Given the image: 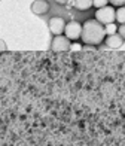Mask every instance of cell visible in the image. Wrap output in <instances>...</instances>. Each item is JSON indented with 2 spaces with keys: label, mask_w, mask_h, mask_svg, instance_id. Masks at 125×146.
I'll return each mask as SVG.
<instances>
[{
  "label": "cell",
  "mask_w": 125,
  "mask_h": 146,
  "mask_svg": "<svg viewBox=\"0 0 125 146\" xmlns=\"http://www.w3.org/2000/svg\"><path fill=\"white\" fill-rule=\"evenodd\" d=\"M106 39V30L101 23L97 19H87L82 24V36L81 40L88 46H98Z\"/></svg>",
  "instance_id": "6da1fadb"
},
{
  "label": "cell",
  "mask_w": 125,
  "mask_h": 146,
  "mask_svg": "<svg viewBox=\"0 0 125 146\" xmlns=\"http://www.w3.org/2000/svg\"><path fill=\"white\" fill-rule=\"evenodd\" d=\"M95 19L101 24H110L116 19V9L113 6H104V8H100L95 11Z\"/></svg>",
  "instance_id": "7a4b0ae2"
},
{
  "label": "cell",
  "mask_w": 125,
  "mask_h": 146,
  "mask_svg": "<svg viewBox=\"0 0 125 146\" xmlns=\"http://www.w3.org/2000/svg\"><path fill=\"white\" fill-rule=\"evenodd\" d=\"M64 36L71 42H76L81 39L82 36V24L76 21V19H71V21L65 23V29H64Z\"/></svg>",
  "instance_id": "3957f363"
},
{
  "label": "cell",
  "mask_w": 125,
  "mask_h": 146,
  "mask_svg": "<svg viewBox=\"0 0 125 146\" xmlns=\"http://www.w3.org/2000/svg\"><path fill=\"white\" fill-rule=\"evenodd\" d=\"M70 46H71V42L65 36L60 35V36H55L54 39H52L51 49L54 52H65V51L70 49Z\"/></svg>",
  "instance_id": "277c9868"
},
{
  "label": "cell",
  "mask_w": 125,
  "mask_h": 146,
  "mask_svg": "<svg viewBox=\"0 0 125 146\" xmlns=\"http://www.w3.org/2000/svg\"><path fill=\"white\" fill-rule=\"evenodd\" d=\"M49 31L52 33L54 36H60L64 33V29H65V21L61 18V17H52L49 19Z\"/></svg>",
  "instance_id": "5b68a950"
},
{
  "label": "cell",
  "mask_w": 125,
  "mask_h": 146,
  "mask_svg": "<svg viewBox=\"0 0 125 146\" xmlns=\"http://www.w3.org/2000/svg\"><path fill=\"white\" fill-rule=\"evenodd\" d=\"M49 2L48 0H34L31 3V12L34 15H45L49 12Z\"/></svg>",
  "instance_id": "8992f818"
},
{
  "label": "cell",
  "mask_w": 125,
  "mask_h": 146,
  "mask_svg": "<svg viewBox=\"0 0 125 146\" xmlns=\"http://www.w3.org/2000/svg\"><path fill=\"white\" fill-rule=\"evenodd\" d=\"M104 42H106V45L109 46L110 49H118L121 48L122 43H124V39L118 35H110V36H106V39H104Z\"/></svg>",
  "instance_id": "52a82bcc"
},
{
  "label": "cell",
  "mask_w": 125,
  "mask_h": 146,
  "mask_svg": "<svg viewBox=\"0 0 125 146\" xmlns=\"http://www.w3.org/2000/svg\"><path fill=\"white\" fill-rule=\"evenodd\" d=\"M71 5L77 11H88L93 8V0H71Z\"/></svg>",
  "instance_id": "ba28073f"
},
{
  "label": "cell",
  "mask_w": 125,
  "mask_h": 146,
  "mask_svg": "<svg viewBox=\"0 0 125 146\" xmlns=\"http://www.w3.org/2000/svg\"><path fill=\"white\" fill-rule=\"evenodd\" d=\"M116 21L119 24H125V6H119L116 9Z\"/></svg>",
  "instance_id": "9c48e42d"
},
{
  "label": "cell",
  "mask_w": 125,
  "mask_h": 146,
  "mask_svg": "<svg viewBox=\"0 0 125 146\" xmlns=\"http://www.w3.org/2000/svg\"><path fill=\"white\" fill-rule=\"evenodd\" d=\"M104 30H106V36H110V35H116V33H118V25H116L115 23L106 24V25H104Z\"/></svg>",
  "instance_id": "30bf717a"
},
{
  "label": "cell",
  "mask_w": 125,
  "mask_h": 146,
  "mask_svg": "<svg viewBox=\"0 0 125 146\" xmlns=\"http://www.w3.org/2000/svg\"><path fill=\"white\" fill-rule=\"evenodd\" d=\"M109 5V0H93V6H95L97 9L104 8V6Z\"/></svg>",
  "instance_id": "8fae6325"
},
{
  "label": "cell",
  "mask_w": 125,
  "mask_h": 146,
  "mask_svg": "<svg viewBox=\"0 0 125 146\" xmlns=\"http://www.w3.org/2000/svg\"><path fill=\"white\" fill-rule=\"evenodd\" d=\"M112 6H116V8H119V6H125V0H109Z\"/></svg>",
  "instance_id": "7c38bea8"
},
{
  "label": "cell",
  "mask_w": 125,
  "mask_h": 146,
  "mask_svg": "<svg viewBox=\"0 0 125 146\" xmlns=\"http://www.w3.org/2000/svg\"><path fill=\"white\" fill-rule=\"evenodd\" d=\"M118 35H119L124 40H125V24H121L119 27H118Z\"/></svg>",
  "instance_id": "4fadbf2b"
},
{
  "label": "cell",
  "mask_w": 125,
  "mask_h": 146,
  "mask_svg": "<svg viewBox=\"0 0 125 146\" xmlns=\"http://www.w3.org/2000/svg\"><path fill=\"white\" fill-rule=\"evenodd\" d=\"M5 51H8V46H6V43L0 39V52H5Z\"/></svg>",
  "instance_id": "5bb4252c"
},
{
  "label": "cell",
  "mask_w": 125,
  "mask_h": 146,
  "mask_svg": "<svg viewBox=\"0 0 125 146\" xmlns=\"http://www.w3.org/2000/svg\"><path fill=\"white\" fill-rule=\"evenodd\" d=\"M81 48H82V46L79 45V43H75V42L71 43V46H70V49H75V51H79V49H81Z\"/></svg>",
  "instance_id": "9a60e30c"
},
{
  "label": "cell",
  "mask_w": 125,
  "mask_h": 146,
  "mask_svg": "<svg viewBox=\"0 0 125 146\" xmlns=\"http://www.w3.org/2000/svg\"><path fill=\"white\" fill-rule=\"evenodd\" d=\"M55 2H57L58 5H64V3H67L69 0H55Z\"/></svg>",
  "instance_id": "2e32d148"
}]
</instances>
